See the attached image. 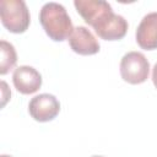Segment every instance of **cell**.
Masks as SVG:
<instances>
[{"label":"cell","mask_w":157,"mask_h":157,"mask_svg":"<svg viewBox=\"0 0 157 157\" xmlns=\"http://www.w3.org/2000/svg\"><path fill=\"white\" fill-rule=\"evenodd\" d=\"M70 48L80 55H93L99 52V43L90 29L83 26L74 28L69 38Z\"/></svg>","instance_id":"7"},{"label":"cell","mask_w":157,"mask_h":157,"mask_svg":"<svg viewBox=\"0 0 157 157\" xmlns=\"http://www.w3.org/2000/svg\"><path fill=\"white\" fill-rule=\"evenodd\" d=\"M152 81H153L155 87L157 88V63L155 64V66L152 69Z\"/></svg>","instance_id":"12"},{"label":"cell","mask_w":157,"mask_h":157,"mask_svg":"<svg viewBox=\"0 0 157 157\" xmlns=\"http://www.w3.org/2000/svg\"><path fill=\"white\" fill-rule=\"evenodd\" d=\"M0 157H12V156H7V155H1Z\"/></svg>","instance_id":"13"},{"label":"cell","mask_w":157,"mask_h":157,"mask_svg":"<svg viewBox=\"0 0 157 157\" xmlns=\"http://www.w3.org/2000/svg\"><path fill=\"white\" fill-rule=\"evenodd\" d=\"M31 117L40 123L53 120L60 112V103L58 98L49 93H42L33 97L28 104Z\"/></svg>","instance_id":"5"},{"label":"cell","mask_w":157,"mask_h":157,"mask_svg":"<svg viewBox=\"0 0 157 157\" xmlns=\"http://www.w3.org/2000/svg\"><path fill=\"white\" fill-rule=\"evenodd\" d=\"M136 42L145 50L157 49V12L144 16L136 29Z\"/></svg>","instance_id":"8"},{"label":"cell","mask_w":157,"mask_h":157,"mask_svg":"<svg viewBox=\"0 0 157 157\" xmlns=\"http://www.w3.org/2000/svg\"><path fill=\"white\" fill-rule=\"evenodd\" d=\"M92 157H103V156H92Z\"/></svg>","instance_id":"14"},{"label":"cell","mask_w":157,"mask_h":157,"mask_svg":"<svg viewBox=\"0 0 157 157\" xmlns=\"http://www.w3.org/2000/svg\"><path fill=\"white\" fill-rule=\"evenodd\" d=\"M0 74L5 75L15 66L17 61V55L13 45L4 39L0 42Z\"/></svg>","instance_id":"10"},{"label":"cell","mask_w":157,"mask_h":157,"mask_svg":"<svg viewBox=\"0 0 157 157\" xmlns=\"http://www.w3.org/2000/svg\"><path fill=\"white\" fill-rule=\"evenodd\" d=\"M97 36L105 40H119L128 32V22L126 20L117 13H113L99 26L93 28Z\"/></svg>","instance_id":"9"},{"label":"cell","mask_w":157,"mask_h":157,"mask_svg":"<svg viewBox=\"0 0 157 157\" xmlns=\"http://www.w3.org/2000/svg\"><path fill=\"white\" fill-rule=\"evenodd\" d=\"M74 5L85 22L93 28L114 13L112 6L103 0H75Z\"/></svg>","instance_id":"4"},{"label":"cell","mask_w":157,"mask_h":157,"mask_svg":"<svg viewBox=\"0 0 157 157\" xmlns=\"http://www.w3.org/2000/svg\"><path fill=\"white\" fill-rule=\"evenodd\" d=\"M1 93H2V96H1V98H2L1 107H4V105L6 104V102H7V99H9L10 96H11V92H10V90L7 88V83H6L5 81H1Z\"/></svg>","instance_id":"11"},{"label":"cell","mask_w":157,"mask_h":157,"mask_svg":"<svg viewBox=\"0 0 157 157\" xmlns=\"http://www.w3.org/2000/svg\"><path fill=\"white\" fill-rule=\"evenodd\" d=\"M12 82L18 92L23 94H31L40 88L42 76L34 67L22 65L15 69L12 75Z\"/></svg>","instance_id":"6"},{"label":"cell","mask_w":157,"mask_h":157,"mask_svg":"<svg viewBox=\"0 0 157 157\" xmlns=\"http://www.w3.org/2000/svg\"><path fill=\"white\" fill-rule=\"evenodd\" d=\"M150 63L140 52H129L120 60L121 78L131 85H139L148 78Z\"/></svg>","instance_id":"3"},{"label":"cell","mask_w":157,"mask_h":157,"mask_svg":"<svg viewBox=\"0 0 157 157\" xmlns=\"http://www.w3.org/2000/svg\"><path fill=\"white\" fill-rule=\"evenodd\" d=\"M39 21L48 34L55 42H63L70 38L74 26L66 9L58 2H47L39 11Z\"/></svg>","instance_id":"1"},{"label":"cell","mask_w":157,"mask_h":157,"mask_svg":"<svg viewBox=\"0 0 157 157\" xmlns=\"http://www.w3.org/2000/svg\"><path fill=\"white\" fill-rule=\"evenodd\" d=\"M0 17L4 27L12 33H23L31 21L29 11L23 0H1Z\"/></svg>","instance_id":"2"}]
</instances>
